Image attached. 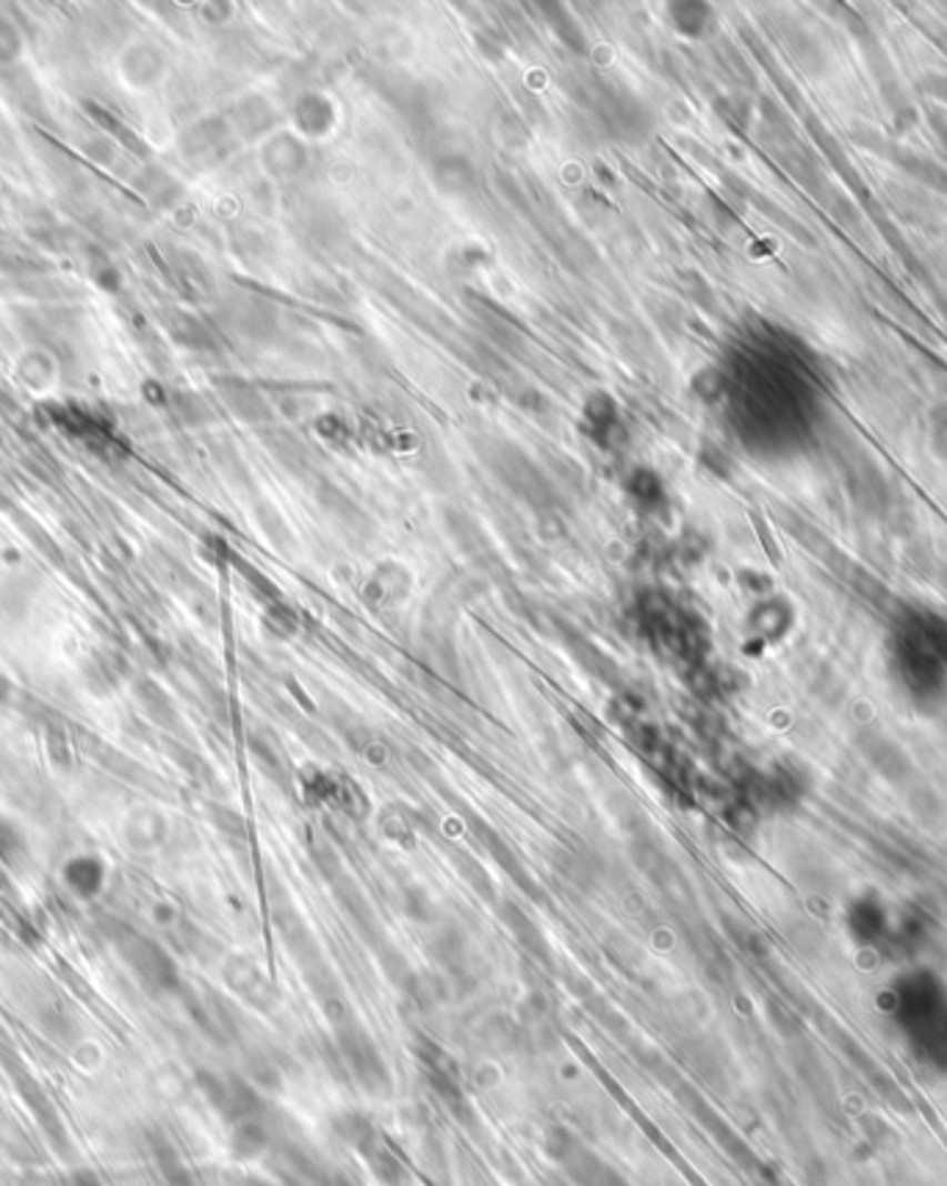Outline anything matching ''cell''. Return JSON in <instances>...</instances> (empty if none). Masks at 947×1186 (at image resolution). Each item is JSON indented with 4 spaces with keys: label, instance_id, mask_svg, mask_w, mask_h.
<instances>
[{
    "label": "cell",
    "instance_id": "6da1fadb",
    "mask_svg": "<svg viewBox=\"0 0 947 1186\" xmlns=\"http://www.w3.org/2000/svg\"><path fill=\"white\" fill-rule=\"evenodd\" d=\"M72 1186H100V1182L92 1176V1173H75V1178H72Z\"/></svg>",
    "mask_w": 947,
    "mask_h": 1186
}]
</instances>
